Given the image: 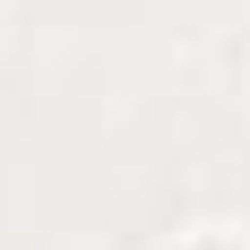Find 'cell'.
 I'll return each instance as SVG.
<instances>
[{"label": "cell", "instance_id": "1", "mask_svg": "<svg viewBox=\"0 0 250 250\" xmlns=\"http://www.w3.org/2000/svg\"><path fill=\"white\" fill-rule=\"evenodd\" d=\"M207 250H225V242H207Z\"/></svg>", "mask_w": 250, "mask_h": 250}]
</instances>
